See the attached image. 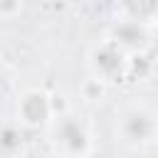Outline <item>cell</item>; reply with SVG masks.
I'll return each mask as SVG.
<instances>
[{"label":"cell","instance_id":"obj_2","mask_svg":"<svg viewBox=\"0 0 158 158\" xmlns=\"http://www.w3.org/2000/svg\"><path fill=\"white\" fill-rule=\"evenodd\" d=\"M121 141L128 146H141L153 141V111L146 106H131L121 114Z\"/></svg>","mask_w":158,"mask_h":158},{"label":"cell","instance_id":"obj_1","mask_svg":"<svg viewBox=\"0 0 158 158\" xmlns=\"http://www.w3.org/2000/svg\"><path fill=\"white\" fill-rule=\"evenodd\" d=\"M49 141H52L54 151L62 153L64 158H84L91 151V136H89V131L77 118H69V116L52 118Z\"/></svg>","mask_w":158,"mask_h":158},{"label":"cell","instance_id":"obj_3","mask_svg":"<svg viewBox=\"0 0 158 158\" xmlns=\"http://www.w3.org/2000/svg\"><path fill=\"white\" fill-rule=\"evenodd\" d=\"M17 116L27 126H40L52 116V101L44 91L32 89L17 101Z\"/></svg>","mask_w":158,"mask_h":158}]
</instances>
